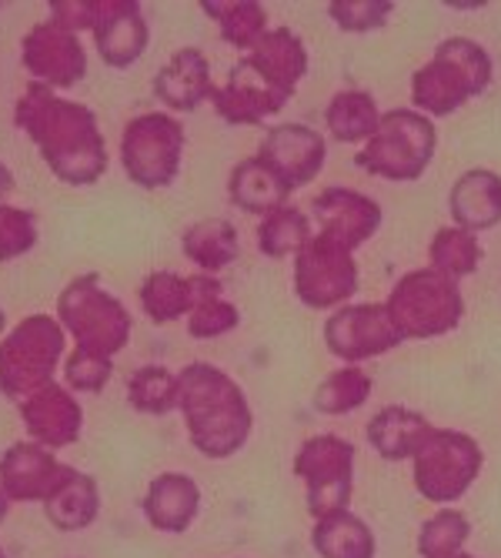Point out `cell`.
<instances>
[{"mask_svg": "<svg viewBox=\"0 0 501 558\" xmlns=\"http://www.w3.org/2000/svg\"><path fill=\"white\" fill-rule=\"evenodd\" d=\"M14 124L37 144L44 165L58 181L84 187L105 178L108 144L87 105L64 100L47 84L30 81L14 108Z\"/></svg>", "mask_w": 501, "mask_h": 558, "instance_id": "cell-1", "label": "cell"}, {"mask_svg": "<svg viewBox=\"0 0 501 558\" xmlns=\"http://www.w3.org/2000/svg\"><path fill=\"white\" fill-rule=\"evenodd\" d=\"M178 409L187 422L191 445L205 459H231L250 435V409L244 391L215 365L191 362L178 375Z\"/></svg>", "mask_w": 501, "mask_h": 558, "instance_id": "cell-2", "label": "cell"}, {"mask_svg": "<svg viewBox=\"0 0 501 558\" xmlns=\"http://www.w3.org/2000/svg\"><path fill=\"white\" fill-rule=\"evenodd\" d=\"M491 84V58L488 50L475 40L451 37L438 44L435 61H428L412 77V100L415 108L428 118L455 114L468 97L481 94Z\"/></svg>", "mask_w": 501, "mask_h": 558, "instance_id": "cell-3", "label": "cell"}, {"mask_svg": "<svg viewBox=\"0 0 501 558\" xmlns=\"http://www.w3.org/2000/svg\"><path fill=\"white\" fill-rule=\"evenodd\" d=\"M58 322L74 335V348L97 359H111L131 341V315L124 304L100 288L97 275L74 278L58 298Z\"/></svg>", "mask_w": 501, "mask_h": 558, "instance_id": "cell-4", "label": "cell"}, {"mask_svg": "<svg viewBox=\"0 0 501 558\" xmlns=\"http://www.w3.org/2000/svg\"><path fill=\"white\" fill-rule=\"evenodd\" d=\"M384 308L401 338L425 341L459 328L465 315V301L459 281L438 275L435 268H421V271H408L391 288Z\"/></svg>", "mask_w": 501, "mask_h": 558, "instance_id": "cell-5", "label": "cell"}, {"mask_svg": "<svg viewBox=\"0 0 501 558\" xmlns=\"http://www.w3.org/2000/svg\"><path fill=\"white\" fill-rule=\"evenodd\" d=\"M435 124L418 111H388L375 137L358 150V168L384 181H418L435 158Z\"/></svg>", "mask_w": 501, "mask_h": 558, "instance_id": "cell-6", "label": "cell"}, {"mask_svg": "<svg viewBox=\"0 0 501 558\" xmlns=\"http://www.w3.org/2000/svg\"><path fill=\"white\" fill-rule=\"evenodd\" d=\"M68 348L61 322L50 315L24 318L4 341H0V391L24 401L37 388L50 385L61 354Z\"/></svg>", "mask_w": 501, "mask_h": 558, "instance_id": "cell-7", "label": "cell"}, {"mask_svg": "<svg viewBox=\"0 0 501 558\" xmlns=\"http://www.w3.org/2000/svg\"><path fill=\"white\" fill-rule=\"evenodd\" d=\"M184 128L171 114H137L121 137V161L137 187H168L181 171Z\"/></svg>", "mask_w": 501, "mask_h": 558, "instance_id": "cell-8", "label": "cell"}, {"mask_svg": "<svg viewBox=\"0 0 501 558\" xmlns=\"http://www.w3.org/2000/svg\"><path fill=\"white\" fill-rule=\"evenodd\" d=\"M481 448L465 432L431 428L415 451V485L428 501H455L481 472Z\"/></svg>", "mask_w": 501, "mask_h": 558, "instance_id": "cell-9", "label": "cell"}, {"mask_svg": "<svg viewBox=\"0 0 501 558\" xmlns=\"http://www.w3.org/2000/svg\"><path fill=\"white\" fill-rule=\"evenodd\" d=\"M294 475L308 485V512L321 522L347 512L355 478V445L338 435H315L294 454Z\"/></svg>", "mask_w": 501, "mask_h": 558, "instance_id": "cell-10", "label": "cell"}, {"mask_svg": "<svg viewBox=\"0 0 501 558\" xmlns=\"http://www.w3.org/2000/svg\"><path fill=\"white\" fill-rule=\"evenodd\" d=\"M294 291L308 308H334L358 291L355 255L341 244L315 234L294 255Z\"/></svg>", "mask_w": 501, "mask_h": 558, "instance_id": "cell-11", "label": "cell"}, {"mask_svg": "<svg viewBox=\"0 0 501 558\" xmlns=\"http://www.w3.org/2000/svg\"><path fill=\"white\" fill-rule=\"evenodd\" d=\"M401 338L384 304H344L325 325V344L344 362H365L398 348Z\"/></svg>", "mask_w": 501, "mask_h": 558, "instance_id": "cell-12", "label": "cell"}, {"mask_svg": "<svg viewBox=\"0 0 501 558\" xmlns=\"http://www.w3.org/2000/svg\"><path fill=\"white\" fill-rule=\"evenodd\" d=\"M24 68L37 84L54 87H74L87 74V54L77 34H68L54 21L34 24L21 40Z\"/></svg>", "mask_w": 501, "mask_h": 558, "instance_id": "cell-13", "label": "cell"}, {"mask_svg": "<svg viewBox=\"0 0 501 558\" xmlns=\"http://www.w3.org/2000/svg\"><path fill=\"white\" fill-rule=\"evenodd\" d=\"M255 158L294 191V187L311 184L321 174L328 144L308 124H278L265 134Z\"/></svg>", "mask_w": 501, "mask_h": 558, "instance_id": "cell-14", "label": "cell"}, {"mask_svg": "<svg viewBox=\"0 0 501 558\" xmlns=\"http://www.w3.org/2000/svg\"><path fill=\"white\" fill-rule=\"evenodd\" d=\"M77 469L58 462L50 448L17 441L0 454V492L11 501H47Z\"/></svg>", "mask_w": 501, "mask_h": 558, "instance_id": "cell-15", "label": "cell"}, {"mask_svg": "<svg viewBox=\"0 0 501 558\" xmlns=\"http://www.w3.org/2000/svg\"><path fill=\"white\" fill-rule=\"evenodd\" d=\"M315 221L321 225V238L341 244L344 251H355L381 228V208L368 194L328 187L315 197Z\"/></svg>", "mask_w": 501, "mask_h": 558, "instance_id": "cell-16", "label": "cell"}, {"mask_svg": "<svg viewBox=\"0 0 501 558\" xmlns=\"http://www.w3.org/2000/svg\"><path fill=\"white\" fill-rule=\"evenodd\" d=\"M17 412H21L27 435L44 448H68L81 438L84 412L74 401V395L58 381H50L37 388L34 395H27Z\"/></svg>", "mask_w": 501, "mask_h": 558, "instance_id": "cell-17", "label": "cell"}, {"mask_svg": "<svg viewBox=\"0 0 501 558\" xmlns=\"http://www.w3.org/2000/svg\"><path fill=\"white\" fill-rule=\"evenodd\" d=\"M211 100L228 124H261L265 118L278 114L288 105L291 94L278 90L271 81H265L255 71V64L241 58L234 64V71L228 74V84L215 87Z\"/></svg>", "mask_w": 501, "mask_h": 558, "instance_id": "cell-18", "label": "cell"}, {"mask_svg": "<svg viewBox=\"0 0 501 558\" xmlns=\"http://www.w3.org/2000/svg\"><path fill=\"white\" fill-rule=\"evenodd\" d=\"M215 298H221V281L215 275L181 278L174 271H155L140 284V308L155 325H171Z\"/></svg>", "mask_w": 501, "mask_h": 558, "instance_id": "cell-19", "label": "cell"}, {"mask_svg": "<svg viewBox=\"0 0 501 558\" xmlns=\"http://www.w3.org/2000/svg\"><path fill=\"white\" fill-rule=\"evenodd\" d=\"M155 94L171 111H181V114L200 108L215 94L208 58L200 54L197 47L174 50V58L155 74Z\"/></svg>", "mask_w": 501, "mask_h": 558, "instance_id": "cell-20", "label": "cell"}, {"mask_svg": "<svg viewBox=\"0 0 501 558\" xmlns=\"http://www.w3.org/2000/svg\"><path fill=\"white\" fill-rule=\"evenodd\" d=\"M448 211L455 228L472 234L494 228L501 221V178L488 168L465 171L448 194Z\"/></svg>", "mask_w": 501, "mask_h": 558, "instance_id": "cell-21", "label": "cell"}, {"mask_svg": "<svg viewBox=\"0 0 501 558\" xmlns=\"http://www.w3.org/2000/svg\"><path fill=\"white\" fill-rule=\"evenodd\" d=\"M197 509H200V488L191 475L164 472L147 485L144 515H147L150 529L168 532V535H181L194 522Z\"/></svg>", "mask_w": 501, "mask_h": 558, "instance_id": "cell-22", "label": "cell"}, {"mask_svg": "<svg viewBox=\"0 0 501 558\" xmlns=\"http://www.w3.org/2000/svg\"><path fill=\"white\" fill-rule=\"evenodd\" d=\"M247 61L255 64V71L265 81H271L284 94H294L297 81L308 74V50L301 44V37L288 27L268 31L247 54Z\"/></svg>", "mask_w": 501, "mask_h": 558, "instance_id": "cell-23", "label": "cell"}, {"mask_svg": "<svg viewBox=\"0 0 501 558\" xmlns=\"http://www.w3.org/2000/svg\"><path fill=\"white\" fill-rule=\"evenodd\" d=\"M147 40L150 34L137 0H121L118 11L94 31L97 54L108 68H131L134 61H140Z\"/></svg>", "mask_w": 501, "mask_h": 558, "instance_id": "cell-24", "label": "cell"}, {"mask_svg": "<svg viewBox=\"0 0 501 558\" xmlns=\"http://www.w3.org/2000/svg\"><path fill=\"white\" fill-rule=\"evenodd\" d=\"M431 432L428 418L405 409V404H391V409H381L371 422H368V441L375 445V451L388 462H405L415 459L418 445L425 441V435Z\"/></svg>", "mask_w": 501, "mask_h": 558, "instance_id": "cell-25", "label": "cell"}, {"mask_svg": "<svg viewBox=\"0 0 501 558\" xmlns=\"http://www.w3.org/2000/svg\"><path fill=\"white\" fill-rule=\"evenodd\" d=\"M228 194L241 211L271 215V211L284 208V197L291 194V187L278 174H271L258 158H247L231 171Z\"/></svg>", "mask_w": 501, "mask_h": 558, "instance_id": "cell-26", "label": "cell"}, {"mask_svg": "<svg viewBox=\"0 0 501 558\" xmlns=\"http://www.w3.org/2000/svg\"><path fill=\"white\" fill-rule=\"evenodd\" d=\"M97 512H100V488L84 472H74L54 495L44 501L47 522L61 532H81V529L94 525Z\"/></svg>", "mask_w": 501, "mask_h": 558, "instance_id": "cell-27", "label": "cell"}, {"mask_svg": "<svg viewBox=\"0 0 501 558\" xmlns=\"http://www.w3.org/2000/svg\"><path fill=\"white\" fill-rule=\"evenodd\" d=\"M181 247L184 255L205 271L215 275L221 268H228L237 258V231L231 221L221 218H208V221H197L181 234Z\"/></svg>", "mask_w": 501, "mask_h": 558, "instance_id": "cell-28", "label": "cell"}, {"mask_svg": "<svg viewBox=\"0 0 501 558\" xmlns=\"http://www.w3.org/2000/svg\"><path fill=\"white\" fill-rule=\"evenodd\" d=\"M311 545L321 558H375L371 529L351 512L328 515L315 525Z\"/></svg>", "mask_w": 501, "mask_h": 558, "instance_id": "cell-29", "label": "cell"}, {"mask_svg": "<svg viewBox=\"0 0 501 558\" xmlns=\"http://www.w3.org/2000/svg\"><path fill=\"white\" fill-rule=\"evenodd\" d=\"M200 11L215 17L221 37L241 50H255V44L268 34V14L255 0H200Z\"/></svg>", "mask_w": 501, "mask_h": 558, "instance_id": "cell-30", "label": "cell"}, {"mask_svg": "<svg viewBox=\"0 0 501 558\" xmlns=\"http://www.w3.org/2000/svg\"><path fill=\"white\" fill-rule=\"evenodd\" d=\"M325 121L334 141H368L381 124V111L368 90H341L331 97Z\"/></svg>", "mask_w": 501, "mask_h": 558, "instance_id": "cell-31", "label": "cell"}, {"mask_svg": "<svg viewBox=\"0 0 501 558\" xmlns=\"http://www.w3.org/2000/svg\"><path fill=\"white\" fill-rule=\"evenodd\" d=\"M481 265V244L472 231L465 228H441L431 241V268L451 281L465 275H475Z\"/></svg>", "mask_w": 501, "mask_h": 558, "instance_id": "cell-32", "label": "cell"}, {"mask_svg": "<svg viewBox=\"0 0 501 558\" xmlns=\"http://www.w3.org/2000/svg\"><path fill=\"white\" fill-rule=\"evenodd\" d=\"M311 221L305 218V211H297L291 205L265 215L261 228H258V247L261 255L268 258H288V255H297L301 247L311 241Z\"/></svg>", "mask_w": 501, "mask_h": 558, "instance_id": "cell-33", "label": "cell"}, {"mask_svg": "<svg viewBox=\"0 0 501 558\" xmlns=\"http://www.w3.org/2000/svg\"><path fill=\"white\" fill-rule=\"evenodd\" d=\"M127 401L131 409L144 415H168L171 409H178V375L164 365L137 368L127 385Z\"/></svg>", "mask_w": 501, "mask_h": 558, "instance_id": "cell-34", "label": "cell"}, {"mask_svg": "<svg viewBox=\"0 0 501 558\" xmlns=\"http://www.w3.org/2000/svg\"><path fill=\"white\" fill-rule=\"evenodd\" d=\"M371 395V378L362 372V368H341L334 375H328L318 391H315V409L325 412V415H347L362 409Z\"/></svg>", "mask_w": 501, "mask_h": 558, "instance_id": "cell-35", "label": "cell"}, {"mask_svg": "<svg viewBox=\"0 0 501 558\" xmlns=\"http://www.w3.org/2000/svg\"><path fill=\"white\" fill-rule=\"evenodd\" d=\"M472 525L462 512H438L431 515L425 525H421V535H418V551L421 558H448V555H455L462 551L465 538H468Z\"/></svg>", "mask_w": 501, "mask_h": 558, "instance_id": "cell-36", "label": "cell"}, {"mask_svg": "<svg viewBox=\"0 0 501 558\" xmlns=\"http://www.w3.org/2000/svg\"><path fill=\"white\" fill-rule=\"evenodd\" d=\"M121 0H50V21L64 27L68 34L97 31L114 11Z\"/></svg>", "mask_w": 501, "mask_h": 558, "instance_id": "cell-37", "label": "cell"}, {"mask_svg": "<svg viewBox=\"0 0 501 558\" xmlns=\"http://www.w3.org/2000/svg\"><path fill=\"white\" fill-rule=\"evenodd\" d=\"M37 244V215L0 205V262H14Z\"/></svg>", "mask_w": 501, "mask_h": 558, "instance_id": "cell-38", "label": "cell"}, {"mask_svg": "<svg viewBox=\"0 0 501 558\" xmlns=\"http://www.w3.org/2000/svg\"><path fill=\"white\" fill-rule=\"evenodd\" d=\"M391 8H394L391 0H334V4H328V14L341 31L365 34V31L384 27V21L391 17Z\"/></svg>", "mask_w": 501, "mask_h": 558, "instance_id": "cell-39", "label": "cell"}, {"mask_svg": "<svg viewBox=\"0 0 501 558\" xmlns=\"http://www.w3.org/2000/svg\"><path fill=\"white\" fill-rule=\"evenodd\" d=\"M237 322H241V315L234 304L224 298H215V301L197 304V308L187 315V331H191V338L205 341V338H221V335L234 331Z\"/></svg>", "mask_w": 501, "mask_h": 558, "instance_id": "cell-40", "label": "cell"}, {"mask_svg": "<svg viewBox=\"0 0 501 558\" xmlns=\"http://www.w3.org/2000/svg\"><path fill=\"white\" fill-rule=\"evenodd\" d=\"M114 375V362L111 359H97V354H84L74 348V354L64 365V378L74 391H105L108 381Z\"/></svg>", "mask_w": 501, "mask_h": 558, "instance_id": "cell-41", "label": "cell"}, {"mask_svg": "<svg viewBox=\"0 0 501 558\" xmlns=\"http://www.w3.org/2000/svg\"><path fill=\"white\" fill-rule=\"evenodd\" d=\"M17 187V181H14V174H11V168L0 161V205H4V197L11 194Z\"/></svg>", "mask_w": 501, "mask_h": 558, "instance_id": "cell-42", "label": "cell"}, {"mask_svg": "<svg viewBox=\"0 0 501 558\" xmlns=\"http://www.w3.org/2000/svg\"><path fill=\"white\" fill-rule=\"evenodd\" d=\"M8 501H11V498H8L4 492H0V525H4V519H8Z\"/></svg>", "mask_w": 501, "mask_h": 558, "instance_id": "cell-43", "label": "cell"}, {"mask_svg": "<svg viewBox=\"0 0 501 558\" xmlns=\"http://www.w3.org/2000/svg\"><path fill=\"white\" fill-rule=\"evenodd\" d=\"M8 328V315H4V308H0V331Z\"/></svg>", "mask_w": 501, "mask_h": 558, "instance_id": "cell-44", "label": "cell"}, {"mask_svg": "<svg viewBox=\"0 0 501 558\" xmlns=\"http://www.w3.org/2000/svg\"><path fill=\"white\" fill-rule=\"evenodd\" d=\"M448 558H472V555H465V551H455V555H448Z\"/></svg>", "mask_w": 501, "mask_h": 558, "instance_id": "cell-45", "label": "cell"}, {"mask_svg": "<svg viewBox=\"0 0 501 558\" xmlns=\"http://www.w3.org/2000/svg\"><path fill=\"white\" fill-rule=\"evenodd\" d=\"M0 558H8V551H4V548H0Z\"/></svg>", "mask_w": 501, "mask_h": 558, "instance_id": "cell-46", "label": "cell"}]
</instances>
